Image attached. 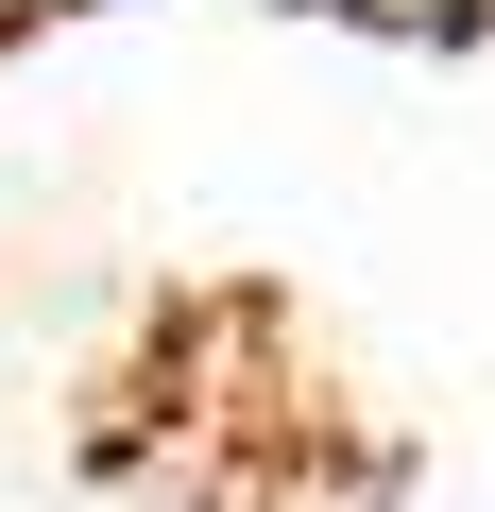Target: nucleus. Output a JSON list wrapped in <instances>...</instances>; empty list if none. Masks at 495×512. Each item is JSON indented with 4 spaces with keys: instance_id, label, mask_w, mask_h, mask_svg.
<instances>
[{
    "instance_id": "nucleus-1",
    "label": "nucleus",
    "mask_w": 495,
    "mask_h": 512,
    "mask_svg": "<svg viewBox=\"0 0 495 512\" xmlns=\"http://www.w3.org/2000/svg\"><path fill=\"white\" fill-rule=\"evenodd\" d=\"M325 18H376V35H478L495 0H325Z\"/></svg>"
}]
</instances>
